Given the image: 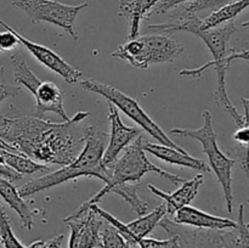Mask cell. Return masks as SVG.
<instances>
[{"mask_svg":"<svg viewBox=\"0 0 249 248\" xmlns=\"http://www.w3.org/2000/svg\"><path fill=\"white\" fill-rule=\"evenodd\" d=\"M10 60H11L12 67H14V78L16 80V83L21 84L22 87L26 88L27 90H29L31 94H33L36 88L38 87L39 83L41 82L38 77L33 73V71L29 68V66L27 65V62L24 61L22 53H15L10 56Z\"/></svg>","mask_w":249,"mask_h":248,"instance_id":"ffe728a7","label":"cell"},{"mask_svg":"<svg viewBox=\"0 0 249 248\" xmlns=\"http://www.w3.org/2000/svg\"><path fill=\"white\" fill-rule=\"evenodd\" d=\"M184 51V46L170 36L157 33L138 35L121 44L112 57L119 58L133 67L146 70L156 63L173 62Z\"/></svg>","mask_w":249,"mask_h":248,"instance_id":"5b68a950","label":"cell"},{"mask_svg":"<svg viewBox=\"0 0 249 248\" xmlns=\"http://www.w3.org/2000/svg\"><path fill=\"white\" fill-rule=\"evenodd\" d=\"M83 133L84 147L75 159L56 172L24 184L18 190L22 197H29L79 177H97L105 184L108 181L109 169L102 164V156L108 141V134L95 125H87L83 128Z\"/></svg>","mask_w":249,"mask_h":248,"instance_id":"3957f363","label":"cell"},{"mask_svg":"<svg viewBox=\"0 0 249 248\" xmlns=\"http://www.w3.org/2000/svg\"><path fill=\"white\" fill-rule=\"evenodd\" d=\"M0 177H5L9 181H15V180L22 179V175L16 173L15 170H12L11 168H9L7 165H4L2 163H0Z\"/></svg>","mask_w":249,"mask_h":248,"instance_id":"4dcf8cb0","label":"cell"},{"mask_svg":"<svg viewBox=\"0 0 249 248\" xmlns=\"http://www.w3.org/2000/svg\"><path fill=\"white\" fill-rule=\"evenodd\" d=\"M0 163L7 165L12 170L21 174L22 177L23 175L33 174V173L36 172H46V170H49L46 164H40V163L34 162L31 158L24 156L23 153L12 152V151L6 150H0Z\"/></svg>","mask_w":249,"mask_h":248,"instance_id":"d6986e66","label":"cell"},{"mask_svg":"<svg viewBox=\"0 0 249 248\" xmlns=\"http://www.w3.org/2000/svg\"><path fill=\"white\" fill-rule=\"evenodd\" d=\"M143 139L142 136H138L133 142L129 143L124 148V153L119 159H116L113 164L108 168L109 177L108 181L105 184V186L95 195L92 198L83 203L82 206H90V204H97L102 199V197L106 196L111 192L114 186L125 182H140L141 177L147 173H156L160 177H165L174 185L182 184L185 181L184 177L179 175L172 174L169 172H165L158 165L153 164L146 157L145 150H143Z\"/></svg>","mask_w":249,"mask_h":248,"instance_id":"277c9868","label":"cell"},{"mask_svg":"<svg viewBox=\"0 0 249 248\" xmlns=\"http://www.w3.org/2000/svg\"><path fill=\"white\" fill-rule=\"evenodd\" d=\"M16 33L17 39H18L19 44L24 46L41 65H44L45 67H48L49 70L55 72L56 74L60 75L66 83L68 84H74V83L79 82L83 78V74L80 71L75 70L74 67H72L71 65H68L62 57L57 55L55 51H53L51 49L46 48V46L40 45V44H36L34 41L28 40L24 36H22L21 34Z\"/></svg>","mask_w":249,"mask_h":248,"instance_id":"8fae6325","label":"cell"},{"mask_svg":"<svg viewBox=\"0 0 249 248\" xmlns=\"http://www.w3.org/2000/svg\"><path fill=\"white\" fill-rule=\"evenodd\" d=\"M202 184H203V175L197 174L194 179L185 180L181 186L175 192H172V194L162 191V190H160L152 184H148L147 189L152 194H155L156 196L164 199L167 215L173 216L180 208L191 204V202L194 201L195 197L198 194V190Z\"/></svg>","mask_w":249,"mask_h":248,"instance_id":"7c38bea8","label":"cell"},{"mask_svg":"<svg viewBox=\"0 0 249 248\" xmlns=\"http://www.w3.org/2000/svg\"><path fill=\"white\" fill-rule=\"evenodd\" d=\"M237 32V28L233 24L232 21L228 22L224 27H216V28L207 29V31H199L195 33V35L199 36L207 48L209 49L211 53L213 55V61H209L202 67L196 70H181L180 75L184 77H192L195 79H201L202 73L207 68L214 67L216 73V90L214 92V101L218 107L230 114L235 119L238 128L248 125V109H249V100L243 99V107H245V114L241 116L233 104L229 97L226 91V73L230 68L231 62L237 58L248 62V50H235L229 46L231 36Z\"/></svg>","mask_w":249,"mask_h":248,"instance_id":"7a4b0ae2","label":"cell"},{"mask_svg":"<svg viewBox=\"0 0 249 248\" xmlns=\"http://www.w3.org/2000/svg\"><path fill=\"white\" fill-rule=\"evenodd\" d=\"M140 187V182H125L114 186L111 192L118 195L130 206V209L135 212L139 216H142L147 213L148 204L138 196V190Z\"/></svg>","mask_w":249,"mask_h":248,"instance_id":"44dd1931","label":"cell"},{"mask_svg":"<svg viewBox=\"0 0 249 248\" xmlns=\"http://www.w3.org/2000/svg\"><path fill=\"white\" fill-rule=\"evenodd\" d=\"M19 90H21V87H12L0 78V104L5 99L17 96L19 94Z\"/></svg>","mask_w":249,"mask_h":248,"instance_id":"f1b7e54d","label":"cell"},{"mask_svg":"<svg viewBox=\"0 0 249 248\" xmlns=\"http://www.w3.org/2000/svg\"><path fill=\"white\" fill-rule=\"evenodd\" d=\"M65 236L57 235L50 240H39L32 243L29 248H62Z\"/></svg>","mask_w":249,"mask_h":248,"instance_id":"83f0119b","label":"cell"},{"mask_svg":"<svg viewBox=\"0 0 249 248\" xmlns=\"http://www.w3.org/2000/svg\"><path fill=\"white\" fill-rule=\"evenodd\" d=\"M0 26L4 27L5 32L0 33V53L1 51H14L18 48L19 44L18 39H17L15 29L11 28L9 24L5 23L2 19H0Z\"/></svg>","mask_w":249,"mask_h":248,"instance_id":"d4e9b609","label":"cell"},{"mask_svg":"<svg viewBox=\"0 0 249 248\" xmlns=\"http://www.w3.org/2000/svg\"><path fill=\"white\" fill-rule=\"evenodd\" d=\"M140 248H180L179 240L175 235H169L167 240H157V238H140L136 243Z\"/></svg>","mask_w":249,"mask_h":248,"instance_id":"484cf974","label":"cell"},{"mask_svg":"<svg viewBox=\"0 0 249 248\" xmlns=\"http://www.w3.org/2000/svg\"><path fill=\"white\" fill-rule=\"evenodd\" d=\"M79 82L80 87H82L83 89L87 90V91L95 92V94H99L101 95V96H104L107 101L111 102L113 106H116L117 108L121 109L124 114H126L129 118L133 119L136 124H139L142 130H145L146 133L150 134V135L152 136L153 139H156L160 145L169 146V147L175 148V150L178 151H181V152H186L184 148L180 147L179 145H177L172 139L168 138L167 134L158 126V124L155 123V122L152 121V118L141 108V106L139 105V102L136 101L135 99L128 96V95L124 94L123 91L118 90L117 88L104 84V83L91 79V78H82Z\"/></svg>","mask_w":249,"mask_h":248,"instance_id":"52a82bcc","label":"cell"},{"mask_svg":"<svg viewBox=\"0 0 249 248\" xmlns=\"http://www.w3.org/2000/svg\"><path fill=\"white\" fill-rule=\"evenodd\" d=\"M63 221L71 230L68 248L101 247L100 233L104 221L91 208H78Z\"/></svg>","mask_w":249,"mask_h":248,"instance_id":"9c48e42d","label":"cell"},{"mask_svg":"<svg viewBox=\"0 0 249 248\" xmlns=\"http://www.w3.org/2000/svg\"><path fill=\"white\" fill-rule=\"evenodd\" d=\"M89 116V112H78L63 123L36 117L2 116L0 138L34 162L63 167L79 155L84 133H79L77 125Z\"/></svg>","mask_w":249,"mask_h":248,"instance_id":"6da1fadb","label":"cell"},{"mask_svg":"<svg viewBox=\"0 0 249 248\" xmlns=\"http://www.w3.org/2000/svg\"><path fill=\"white\" fill-rule=\"evenodd\" d=\"M233 139L240 145V147H248L249 142V129L248 126H241L233 134Z\"/></svg>","mask_w":249,"mask_h":248,"instance_id":"f546056e","label":"cell"},{"mask_svg":"<svg viewBox=\"0 0 249 248\" xmlns=\"http://www.w3.org/2000/svg\"><path fill=\"white\" fill-rule=\"evenodd\" d=\"M0 243L4 248H27L14 233L4 206L0 203Z\"/></svg>","mask_w":249,"mask_h":248,"instance_id":"7402d4cb","label":"cell"},{"mask_svg":"<svg viewBox=\"0 0 249 248\" xmlns=\"http://www.w3.org/2000/svg\"><path fill=\"white\" fill-rule=\"evenodd\" d=\"M233 1H236V0H192L187 4L180 5V6L189 14L197 15V12L203 11V10H215Z\"/></svg>","mask_w":249,"mask_h":248,"instance_id":"cb8c5ba5","label":"cell"},{"mask_svg":"<svg viewBox=\"0 0 249 248\" xmlns=\"http://www.w3.org/2000/svg\"><path fill=\"white\" fill-rule=\"evenodd\" d=\"M36 100V117L43 119L46 113H56L63 119L68 121L70 117L67 116L63 107V95L62 90L53 82H40L32 94Z\"/></svg>","mask_w":249,"mask_h":248,"instance_id":"4fadbf2b","label":"cell"},{"mask_svg":"<svg viewBox=\"0 0 249 248\" xmlns=\"http://www.w3.org/2000/svg\"><path fill=\"white\" fill-rule=\"evenodd\" d=\"M170 133L178 136L195 139L202 143L203 152L208 156L211 170H213L219 184L223 187L226 211L230 214L232 213V168L236 164V159L229 158L228 156L224 155L223 151L219 147L218 141H216V134L214 133L213 129L211 112H203V125L199 129L173 128Z\"/></svg>","mask_w":249,"mask_h":248,"instance_id":"8992f818","label":"cell"},{"mask_svg":"<svg viewBox=\"0 0 249 248\" xmlns=\"http://www.w3.org/2000/svg\"><path fill=\"white\" fill-rule=\"evenodd\" d=\"M157 2L158 0H119L118 15L128 19L130 24L128 39L139 35L141 22L148 19L150 11Z\"/></svg>","mask_w":249,"mask_h":248,"instance_id":"2e32d148","label":"cell"},{"mask_svg":"<svg viewBox=\"0 0 249 248\" xmlns=\"http://www.w3.org/2000/svg\"><path fill=\"white\" fill-rule=\"evenodd\" d=\"M108 109L111 135H108L107 146L102 156V164L106 168L111 167L114 160L118 158L119 153L142 133V130L136 126L125 125L119 117L118 108L111 102H108Z\"/></svg>","mask_w":249,"mask_h":248,"instance_id":"30bf717a","label":"cell"},{"mask_svg":"<svg viewBox=\"0 0 249 248\" xmlns=\"http://www.w3.org/2000/svg\"><path fill=\"white\" fill-rule=\"evenodd\" d=\"M101 248H131L125 238L111 224L102 225L101 229Z\"/></svg>","mask_w":249,"mask_h":248,"instance_id":"603a6c76","label":"cell"},{"mask_svg":"<svg viewBox=\"0 0 249 248\" xmlns=\"http://www.w3.org/2000/svg\"><path fill=\"white\" fill-rule=\"evenodd\" d=\"M12 5L21 9L31 21L48 22L67 32L74 40H78L75 19L83 9L89 6L88 2L79 5H66L55 0H12Z\"/></svg>","mask_w":249,"mask_h":248,"instance_id":"ba28073f","label":"cell"},{"mask_svg":"<svg viewBox=\"0 0 249 248\" xmlns=\"http://www.w3.org/2000/svg\"><path fill=\"white\" fill-rule=\"evenodd\" d=\"M142 147L145 152L151 153L158 159L169 163V164L191 168V169H196L203 173L211 172V167L203 159L191 157L187 152H181V151H178L169 146L160 145V143L143 142Z\"/></svg>","mask_w":249,"mask_h":248,"instance_id":"9a60e30c","label":"cell"},{"mask_svg":"<svg viewBox=\"0 0 249 248\" xmlns=\"http://www.w3.org/2000/svg\"><path fill=\"white\" fill-rule=\"evenodd\" d=\"M175 224L179 225L191 226L196 229H206V230H226V229L235 228L236 221L228 218H220V216L211 215L203 211L195 208L192 206H185L180 208L174 214Z\"/></svg>","mask_w":249,"mask_h":248,"instance_id":"5bb4252c","label":"cell"},{"mask_svg":"<svg viewBox=\"0 0 249 248\" xmlns=\"http://www.w3.org/2000/svg\"><path fill=\"white\" fill-rule=\"evenodd\" d=\"M0 196L4 199L5 203L9 204L12 211L16 212L17 215L19 216L22 226L27 230H32L34 216L40 211H32L23 197L19 195L18 190L11 184V181L2 177H0Z\"/></svg>","mask_w":249,"mask_h":248,"instance_id":"e0dca14e","label":"cell"},{"mask_svg":"<svg viewBox=\"0 0 249 248\" xmlns=\"http://www.w3.org/2000/svg\"><path fill=\"white\" fill-rule=\"evenodd\" d=\"M192 1V0H158L157 4L153 6V9L150 11L148 18L152 15H162V14H169L172 10L175 7L180 6V5L187 4V2Z\"/></svg>","mask_w":249,"mask_h":248,"instance_id":"4316f807","label":"cell"},{"mask_svg":"<svg viewBox=\"0 0 249 248\" xmlns=\"http://www.w3.org/2000/svg\"><path fill=\"white\" fill-rule=\"evenodd\" d=\"M248 4L249 0H236V1L230 2L228 5H224V6L219 7V9L213 10V12L208 17H206L204 19H201L198 28L192 34L199 31L216 28V27H220L223 23H228V22L233 21V18L237 15H240L243 10L247 9Z\"/></svg>","mask_w":249,"mask_h":248,"instance_id":"ac0fdd59","label":"cell"}]
</instances>
